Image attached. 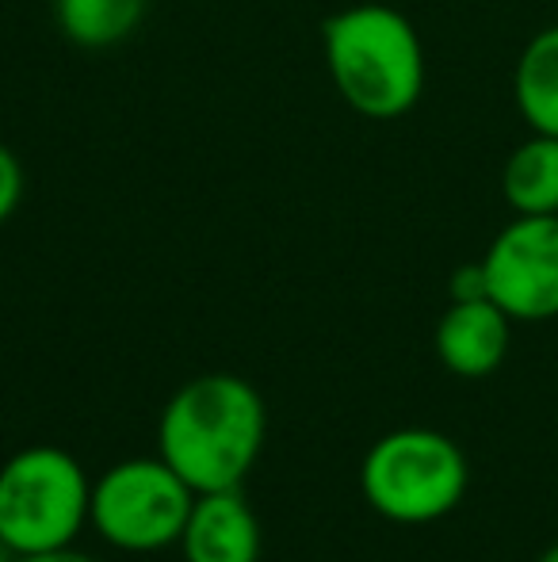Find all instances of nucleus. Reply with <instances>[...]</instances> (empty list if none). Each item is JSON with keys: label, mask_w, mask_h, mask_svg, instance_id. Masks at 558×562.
Wrapping results in <instances>:
<instances>
[{"label": "nucleus", "mask_w": 558, "mask_h": 562, "mask_svg": "<svg viewBox=\"0 0 558 562\" xmlns=\"http://www.w3.org/2000/svg\"><path fill=\"white\" fill-rule=\"evenodd\" d=\"M264 398L241 375H200L169 398L157 425L161 459L195 490H241L264 448Z\"/></svg>", "instance_id": "f257e3e1"}, {"label": "nucleus", "mask_w": 558, "mask_h": 562, "mask_svg": "<svg viewBox=\"0 0 558 562\" xmlns=\"http://www.w3.org/2000/svg\"><path fill=\"white\" fill-rule=\"evenodd\" d=\"M326 69L341 100L367 119L413 112L424 92L421 35L398 8L367 0L329 15L321 27Z\"/></svg>", "instance_id": "f03ea898"}, {"label": "nucleus", "mask_w": 558, "mask_h": 562, "mask_svg": "<svg viewBox=\"0 0 558 562\" xmlns=\"http://www.w3.org/2000/svg\"><path fill=\"white\" fill-rule=\"evenodd\" d=\"M470 486L463 448L436 429H395L375 440L360 467V490L395 525H432L459 509Z\"/></svg>", "instance_id": "7ed1b4c3"}, {"label": "nucleus", "mask_w": 558, "mask_h": 562, "mask_svg": "<svg viewBox=\"0 0 558 562\" xmlns=\"http://www.w3.org/2000/svg\"><path fill=\"white\" fill-rule=\"evenodd\" d=\"M92 482L66 448H23L0 467V540L12 555L73 548L89 525Z\"/></svg>", "instance_id": "20e7f679"}, {"label": "nucleus", "mask_w": 558, "mask_h": 562, "mask_svg": "<svg viewBox=\"0 0 558 562\" xmlns=\"http://www.w3.org/2000/svg\"><path fill=\"white\" fill-rule=\"evenodd\" d=\"M195 490L157 459H123L92 482L89 520L112 548L149 555L180 543Z\"/></svg>", "instance_id": "39448f33"}, {"label": "nucleus", "mask_w": 558, "mask_h": 562, "mask_svg": "<svg viewBox=\"0 0 558 562\" xmlns=\"http://www.w3.org/2000/svg\"><path fill=\"white\" fill-rule=\"evenodd\" d=\"M486 291L513 322L558 318V215H516L482 257Z\"/></svg>", "instance_id": "423d86ee"}, {"label": "nucleus", "mask_w": 558, "mask_h": 562, "mask_svg": "<svg viewBox=\"0 0 558 562\" xmlns=\"http://www.w3.org/2000/svg\"><path fill=\"white\" fill-rule=\"evenodd\" d=\"M513 318L493 299H463L444 311L436 326V356L452 375L486 379L505 363Z\"/></svg>", "instance_id": "0eeeda50"}, {"label": "nucleus", "mask_w": 558, "mask_h": 562, "mask_svg": "<svg viewBox=\"0 0 558 562\" xmlns=\"http://www.w3.org/2000/svg\"><path fill=\"white\" fill-rule=\"evenodd\" d=\"M187 562H257L261 559V525L246 505L241 490L195 494L192 517L180 536Z\"/></svg>", "instance_id": "6e6552de"}, {"label": "nucleus", "mask_w": 558, "mask_h": 562, "mask_svg": "<svg viewBox=\"0 0 558 562\" xmlns=\"http://www.w3.org/2000/svg\"><path fill=\"white\" fill-rule=\"evenodd\" d=\"M501 195L513 215H558V134L532 131L505 157Z\"/></svg>", "instance_id": "1a4fd4ad"}, {"label": "nucleus", "mask_w": 558, "mask_h": 562, "mask_svg": "<svg viewBox=\"0 0 558 562\" xmlns=\"http://www.w3.org/2000/svg\"><path fill=\"white\" fill-rule=\"evenodd\" d=\"M513 100L532 131L558 134V23L524 43L513 69Z\"/></svg>", "instance_id": "9d476101"}, {"label": "nucleus", "mask_w": 558, "mask_h": 562, "mask_svg": "<svg viewBox=\"0 0 558 562\" xmlns=\"http://www.w3.org/2000/svg\"><path fill=\"white\" fill-rule=\"evenodd\" d=\"M149 0H54L58 27L84 50H107L138 31Z\"/></svg>", "instance_id": "9b49d317"}, {"label": "nucleus", "mask_w": 558, "mask_h": 562, "mask_svg": "<svg viewBox=\"0 0 558 562\" xmlns=\"http://www.w3.org/2000/svg\"><path fill=\"white\" fill-rule=\"evenodd\" d=\"M20 200H23V165H20V157L0 142V226L15 215Z\"/></svg>", "instance_id": "f8f14e48"}, {"label": "nucleus", "mask_w": 558, "mask_h": 562, "mask_svg": "<svg viewBox=\"0 0 558 562\" xmlns=\"http://www.w3.org/2000/svg\"><path fill=\"white\" fill-rule=\"evenodd\" d=\"M447 291H452V303H463V299H490V291H486V268H482V260H478V265L455 268L452 283H447Z\"/></svg>", "instance_id": "ddd939ff"}, {"label": "nucleus", "mask_w": 558, "mask_h": 562, "mask_svg": "<svg viewBox=\"0 0 558 562\" xmlns=\"http://www.w3.org/2000/svg\"><path fill=\"white\" fill-rule=\"evenodd\" d=\"M15 562H96V559L81 555L73 548H61V551H43V555H15Z\"/></svg>", "instance_id": "4468645a"}, {"label": "nucleus", "mask_w": 558, "mask_h": 562, "mask_svg": "<svg viewBox=\"0 0 558 562\" xmlns=\"http://www.w3.org/2000/svg\"><path fill=\"white\" fill-rule=\"evenodd\" d=\"M536 562H558V543H551V548H547Z\"/></svg>", "instance_id": "2eb2a0df"}, {"label": "nucleus", "mask_w": 558, "mask_h": 562, "mask_svg": "<svg viewBox=\"0 0 558 562\" xmlns=\"http://www.w3.org/2000/svg\"><path fill=\"white\" fill-rule=\"evenodd\" d=\"M0 562H15V555H12V548H8L4 540H0Z\"/></svg>", "instance_id": "dca6fc26"}]
</instances>
